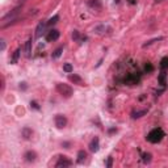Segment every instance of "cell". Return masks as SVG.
Returning a JSON list of instances; mask_svg holds the SVG:
<instances>
[{
  "instance_id": "25",
  "label": "cell",
  "mask_w": 168,
  "mask_h": 168,
  "mask_svg": "<svg viewBox=\"0 0 168 168\" xmlns=\"http://www.w3.org/2000/svg\"><path fill=\"white\" fill-rule=\"evenodd\" d=\"M63 71L67 72V74H71V72L74 71V68H72V66H71L70 63H66V65L63 66Z\"/></svg>"
},
{
  "instance_id": "26",
  "label": "cell",
  "mask_w": 168,
  "mask_h": 168,
  "mask_svg": "<svg viewBox=\"0 0 168 168\" xmlns=\"http://www.w3.org/2000/svg\"><path fill=\"white\" fill-rule=\"evenodd\" d=\"M72 38L75 40V41H78V40H79V32H78V30H74V33H72Z\"/></svg>"
},
{
  "instance_id": "30",
  "label": "cell",
  "mask_w": 168,
  "mask_h": 168,
  "mask_svg": "<svg viewBox=\"0 0 168 168\" xmlns=\"http://www.w3.org/2000/svg\"><path fill=\"white\" fill-rule=\"evenodd\" d=\"M20 89L25 91L26 89V83H20Z\"/></svg>"
},
{
  "instance_id": "32",
  "label": "cell",
  "mask_w": 168,
  "mask_h": 168,
  "mask_svg": "<svg viewBox=\"0 0 168 168\" xmlns=\"http://www.w3.org/2000/svg\"><path fill=\"white\" fill-rule=\"evenodd\" d=\"M130 4H135V0H129Z\"/></svg>"
},
{
  "instance_id": "22",
  "label": "cell",
  "mask_w": 168,
  "mask_h": 168,
  "mask_svg": "<svg viewBox=\"0 0 168 168\" xmlns=\"http://www.w3.org/2000/svg\"><path fill=\"white\" fill-rule=\"evenodd\" d=\"M58 20H59V16L58 15H54L51 18H49V21L46 22L47 24V26H51V25H55V24L58 22Z\"/></svg>"
},
{
  "instance_id": "20",
  "label": "cell",
  "mask_w": 168,
  "mask_h": 168,
  "mask_svg": "<svg viewBox=\"0 0 168 168\" xmlns=\"http://www.w3.org/2000/svg\"><path fill=\"white\" fill-rule=\"evenodd\" d=\"M85 158H87V152H85L84 150H80V151L78 152V160H76V161H78L79 164H82L83 161L85 160Z\"/></svg>"
},
{
  "instance_id": "28",
  "label": "cell",
  "mask_w": 168,
  "mask_h": 168,
  "mask_svg": "<svg viewBox=\"0 0 168 168\" xmlns=\"http://www.w3.org/2000/svg\"><path fill=\"white\" fill-rule=\"evenodd\" d=\"M30 107H33L34 109H37V110H38L40 109V107H38V104H37L36 101H30Z\"/></svg>"
},
{
  "instance_id": "15",
  "label": "cell",
  "mask_w": 168,
  "mask_h": 168,
  "mask_svg": "<svg viewBox=\"0 0 168 168\" xmlns=\"http://www.w3.org/2000/svg\"><path fill=\"white\" fill-rule=\"evenodd\" d=\"M21 135H22L24 139H29L30 137L33 135V130L30 129V127H24V129L21 130Z\"/></svg>"
},
{
  "instance_id": "27",
  "label": "cell",
  "mask_w": 168,
  "mask_h": 168,
  "mask_svg": "<svg viewBox=\"0 0 168 168\" xmlns=\"http://www.w3.org/2000/svg\"><path fill=\"white\" fill-rule=\"evenodd\" d=\"M112 164H113V158L109 156V158H108V161H107V167H108V168H110V167H112Z\"/></svg>"
},
{
  "instance_id": "33",
  "label": "cell",
  "mask_w": 168,
  "mask_h": 168,
  "mask_svg": "<svg viewBox=\"0 0 168 168\" xmlns=\"http://www.w3.org/2000/svg\"><path fill=\"white\" fill-rule=\"evenodd\" d=\"M156 2H164V0H156Z\"/></svg>"
},
{
  "instance_id": "19",
  "label": "cell",
  "mask_w": 168,
  "mask_h": 168,
  "mask_svg": "<svg viewBox=\"0 0 168 168\" xmlns=\"http://www.w3.org/2000/svg\"><path fill=\"white\" fill-rule=\"evenodd\" d=\"M20 54H21V49H16V51L13 53V57H12V59H11V63L12 65H16L17 63L18 58H20Z\"/></svg>"
},
{
  "instance_id": "1",
  "label": "cell",
  "mask_w": 168,
  "mask_h": 168,
  "mask_svg": "<svg viewBox=\"0 0 168 168\" xmlns=\"http://www.w3.org/2000/svg\"><path fill=\"white\" fill-rule=\"evenodd\" d=\"M166 137V133H164V130L161 129V127H155V129H152L150 133L147 134V137H146V139L150 142V143H159V142H161V139H163Z\"/></svg>"
},
{
  "instance_id": "8",
  "label": "cell",
  "mask_w": 168,
  "mask_h": 168,
  "mask_svg": "<svg viewBox=\"0 0 168 168\" xmlns=\"http://www.w3.org/2000/svg\"><path fill=\"white\" fill-rule=\"evenodd\" d=\"M68 80H70L71 83H74V84L84 85V80L80 78L79 75H76V74H72V72H71V75H68Z\"/></svg>"
},
{
  "instance_id": "23",
  "label": "cell",
  "mask_w": 168,
  "mask_h": 168,
  "mask_svg": "<svg viewBox=\"0 0 168 168\" xmlns=\"http://www.w3.org/2000/svg\"><path fill=\"white\" fill-rule=\"evenodd\" d=\"M62 51H63V46H59L58 49H55V50H54V53H53L51 57H53L54 59L59 58V57H60V54H62Z\"/></svg>"
},
{
  "instance_id": "2",
  "label": "cell",
  "mask_w": 168,
  "mask_h": 168,
  "mask_svg": "<svg viewBox=\"0 0 168 168\" xmlns=\"http://www.w3.org/2000/svg\"><path fill=\"white\" fill-rule=\"evenodd\" d=\"M57 92L59 93L60 96H63L65 98H70L72 95H74V89L71 88L68 84H65V83H57Z\"/></svg>"
},
{
  "instance_id": "9",
  "label": "cell",
  "mask_w": 168,
  "mask_h": 168,
  "mask_svg": "<svg viewBox=\"0 0 168 168\" xmlns=\"http://www.w3.org/2000/svg\"><path fill=\"white\" fill-rule=\"evenodd\" d=\"M98 148H100V141H98V138L96 137V138H93L92 142L89 143V150L92 152H97Z\"/></svg>"
},
{
  "instance_id": "24",
  "label": "cell",
  "mask_w": 168,
  "mask_h": 168,
  "mask_svg": "<svg viewBox=\"0 0 168 168\" xmlns=\"http://www.w3.org/2000/svg\"><path fill=\"white\" fill-rule=\"evenodd\" d=\"M154 71V67H152V65L150 63V62H147V63L145 65V72L146 74H151Z\"/></svg>"
},
{
  "instance_id": "16",
  "label": "cell",
  "mask_w": 168,
  "mask_h": 168,
  "mask_svg": "<svg viewBox=\"0 0 168 168\" xmlns=\"http://www.w3.org/2000/svg\"><path fill=\"white\" fill-rule=\"evenodd\" d=\"M88 5L92 9H96V11H100L101 9V2L100 0H89Z\"/></svg>"
},
{
  "instance_id": "7",
  "label": "cell",
  "mask_w": 168,
  "mask_h": 168,
  "mask_svg": "<svg viewBox=\"0 0 168 168\" xmlns=\"http://www.w3.org/2000/svg\"><path fill=\"white\" fill-rule=\"evenodd\" d=\"M59 36H60L59 30H57V29H51L50 32L46 34V41H47V42H54V41H57V40L59 38Z\"/></svg>"
},
{
  "instance_id": "12",
  "label": "cell",
  "mask_w": 168,
  "mask_h": 168,
  "mask_svg": "<svg viewBox=\"0 0 168 168\" xmlns=\"http://www.w3.org/2000/svg\"><path fill=\"white\" fill-rule=\"evenodd\" d=\"M24 158H25V160L28 161V163H33V161H36V159H37V154L34 151H26L25 155H24Z\"/></svg>"
},
{
  "instance_id": "10",
  "label": "cell",
  "mask_w": 168,
  "mask_h": 168,
  "mask_svg": "<svg viewBox=\"0 0 168 168\" xmlns=\"http://www.w3.org/2000/svg\"><path fill=\"white\" fill-rule=\"evenodd\" d=\"M47 25L46 22H40L38 25H37V28H36V38H40V37L43 34V32H45V26Z\"/></svg>"
},
{
  "instance_id": "18",
  "label": "cell",
  "mask_w": 168,
  "mask_h": 168,
  "mask_svg": "<svg viewBox=\"0 0 168 168\" xmlns=\"http://www.w3.org/2000/svg\"><path fill=\"white\" fill-rule=\"evenodd\" d=\"M160 70L161 71L168 70V57H163L160 59Z\"/></svg>"
},
{
  "instance_id": "21",
  "label": "cell",
  "mask_w": 168,
  "mask_h": 168,
  "mask_svg": "<svg viewBox=\"0 0 168 168\" xmlns=\"http://www.w3.org/2000/svg\"><path fill=\"white\" fill-rule=\"evenodd\" d=\"M151 158H152V155L150 152H145V154H142V160H143V163L147 164V163H150L151 161Z\"/></svg>"
},
{
  "instance_id": "14",
  "label": "cell",
  "mask_w": 168,
  "mask_h": 168,
  "mask_svg": "<svg viewBox=\"0 0 168 168\" xmlns=\"http://www.w3.org/2000/svg\"><path fill=\"white\" fill-rule=\"evenodd\" d=\"M147 112H148V109H141V110H133L132 112V118H141V117H143V116H146L147 114Z\"/></svg>"
},
{
  "instance_id": "13",
  "label": "cell",
  "mask_w": 168,
  "mask_h": 168,
  "mask_svg": "<svg viewBox=\"0 0 168 168\" xmlns=\"http://www.w3.org/2000/svg\"><path fill=\"white\" fill-rule=\"evenodd\" d=\"M32 45H33V40L29 38L26 41V43H25V55H26V58L32 57Z\"/></svg>"
},
{
  "instance_id": "5",
  "label": "cell",
  "mask_w": 168,
  "mask_h": 168,
  "mask_svg": "<svg viewBox=\"0 0 168 168\" xmlns=\"http://www.w3.org/2000/svg\"><path fill=\"white\" fill-rule=\"evenodd\" d=\"M54 122H55V126L58 129H63L67 125V118L63 114H57L54 117Z\"/></svg>"
},
{
  "instance_id": "31",
  "label": "cell",
  "mask_w": 168,
  "mask_h": 168,
  "mask_svg": "<svg viewBox=\"0 0 168 168\" xmlns=\"http://www.w3.org/2000/svg\"><path fill=\"white\" fill-rule=\"evenodd\" d=\"M15 2H17V3H24V2H26V0H15Z\"/></svg>"
},
{
  "instance_id": "6",
  "label": "cell",
  "mask_w": 168,
  "mask_h": 168,
  "mask_svg": "<svg viewBox=\"0 0 168 168\" xmlns=\"http://www.w3.org/2000/svg\"><path fill=\"white\" fill-rule=\"evenodd\" d=\"M72 166V161L68 159L67 156H59V159H58V161L55 163V167L57 168H62V167H71Z\"/></svg>"
},
{
  "instance_id": "17",
  "label": "cell",
  "mask_w": 168,
  "mask_h": 168,
  "mask_svg": "<svg viewBox=\"0 0 168 168\" xmlns=\"http://www.w3.org/2000/svg\"><path fill=\"white\" fill-rule=\"evenodd\" d=\"M158 82H159V84H160L161 87H164V85L167 84V74H166V71H161V72L159 74Z\"/></svg>"
},
{
  "instance_id": "29",
  "label": "cell",
  "mask_w": 168,
  "mask_h": 168,
  "mask_svg": "<svg viewBox=\"0 0 168 168\" xmlns=\"http://www.w3.org/2000/svg\"><path fill=\"white\" fill-rule=\"evenodd\" d=\"M0 43H2V51H4L5 50V46H7V45H5V40L2 38V40H0Z\"/></svg>"
},
{
  "instance_id": "11",
  "label": "cell",
  "mask_w": 168,
  "mask_h": 168,
  "mask_svg": "<svg viewBox=\"0 0 168 168\" xmlns=\"http://www.w3.org/2000/svg\"><path fill=\"white\" fill-rule=\"evenodd\" d=\"M110 28L108 26V25H97L96 28H95V32L97 33V34H105V33H108V32H110Z\"/></svg>"
},
{
  "instance_id": "3",
  "label": "cell",
  "mask_w": 168,
  "mask_h": 168,
  "mask_svg": "<svg viewBox=\"0 0 168 168\" xmlns=\"http://www.w3.org/2000/svg\"><path fill=\"white\" fill-rule=\"evenodd\" d=\"M21 8H22V5H18V7H16L15 9H12L11 12H8L7 15H4L3 17H2V22L4 24L5 21H8V20H11V21H13V22H16V21H18V18H17V16L20 15V12H21Z\"/></svg>"
},
{
  "instance_id": "4",
  "label": "cell",
  "mask_w": 168,
  "mask_h": 168,
  "mask_svg": "<svg viewBox=\"0 0 168 168\" xmlns=\"http://www.w3.org/2000/svg\"><path fill=\"white\" fill-rule=\"evenodd\" d=\"M139 80H141L139 74H127L126 78L123 79V83L129 85H134V84H138Z\"/></svg>"
}]
</instances>
